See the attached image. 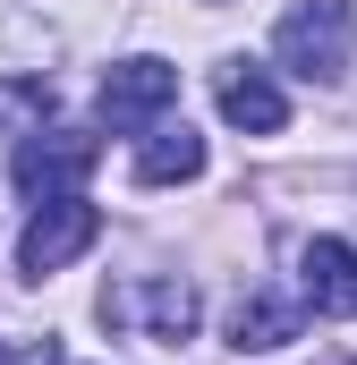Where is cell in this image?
I'll list each match as a JSON object with an SVG mask.
<instances>
[{
  "instance_id": "8",
  "label": "cell",
  "mask_w": 357,
  "mask_h": 365,
  "mask_svg": "<svg viewBox=\"0 0 357 365\" xmlns=\"http://www.w3.org/2000/svg\"><path fill=\"white\" fill-rule=\"evenodd\" d=\"M298 297H272V289H247L238 306H230V349L238 357H272V349H289L298 340Z\"/></svg>"
},
{
  "instance_id": "7",
  "label": "cell",
  "mask_w": 357,
  "mask_h": 365,
  "mask_svg": "<svg viewBox=\"0 0 357 365\" xmlns=\"http://www.w3.org/2000/svg\"><path fill=\"white\" fill-rule=\"evenodd\" d=\"M298 289H306L315 314L357 323V247H349V238H306V255H298Z\"/></svg>"
},
{
  "instance_id": "1",
  "label": "cell",
  "mask_w": 357,
  "mask_h": 365,
  "mask_svg": "<svg viewBox=\"0 0 357 365\" xmlns=\"http://www.w3.org/2000/svg\"><path fill=\"white\" fill-rule=\"evenodd\" d=\"M272 51H281L289 77H306V86H341L349 60H357V9H349V0H298V9L272 26Z\"/></svg>"
},
{
  "instance_id": "3",
  "label": "cell",
  "mask_w": 357,
  "mask_h": 365,
  "mask_svg": "<svg viewBox=\"0 0 357 365\" xmlns=\"http://www.w3.org/2000/svg\"><path fill=\"white\" fill-rule=\"evenodd\" d=\"M94 238H102V212H94L86 195H51V204H34V221H26V238H17V272H34V280L69 272Z\"/></svg>"
},
{
  "instance_id": "6",
  "label": "cell",
  "mask_w": 357,
  "mask_h": 365,
  "mask_svg": "<svg viewBox=\"0 0 357 365\" xmlns=\"http://www.w3.org/2000/svg\"><path fill=\"white\" fill-rule=\"evenodd\" d=\"M102 314H136L145 323V340H162V349H178L187 331H196V289L187 280H136V289H119V297H102Z\"/></svg>"
},
{
  "instance_id": "2",
  "label": "cell",
  "mask_w": 357,
  "mask_h": 365,
  "mask_svg": "<svg viewBox=\"0 0 357 365\" xmlns=\"http://www.w3.org/2000/svg\"><path fill=\"white\" fill-rule=\"evenodd\" d=\"M94 162H102V136H77V128H26L17 153H9V179H17V195L51 204V195H77V187L94 179Z\"/></svg>"
},
{
  "instance_id": "9",
  "label": "cell",
  "mask_w": 357,
  "mask_h": 365,
  "mask_svg": "<svg viewBox=\"0 0 357 365\" xmlns=\"http://www.w3.org/2000/svg\"><path fill=\"white\" fill-rule=\"evenodd\" d=\"M136 179L145 187H178V179H204V136L178 119V128H154L136 145Z\"/></svg>"
},
{
  "instance_id": "4",
  "label": "cell",
  "mask_w": 357,
  "mask_h": 365,
  "mask_svg": "<svg viewBox=\"0 0 357 365\" xmlns=\"http://www.w3.org/2000/svg\"><path fill=\"white\" fill-rule=\"evenodd\" d=\"M178 102V68L171 60H154V51H136V60H119L111 77H102V128H154L162 110Z\"/></svg>"
},
{
  "instance_id": "5",
  "label": "cell",
  "mask_w": 357,
  "mask_h": 365,
  "mask_svg": "<svg viewBox=\"0 0 357 365\" xmlns=\"http://www.w3.org/2000/svg\"><path fill=\"white\" fill-rule=\"evenodd\" d=\"M213 102H221V119L247 128V136H281V128H289V93L272 86V68H256V60H221V68H213Z\"/></svg>"
}]
</instances>
